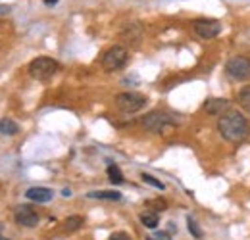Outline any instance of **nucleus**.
I'll return each mask as SVG.
<instances>
[{
    "label": "nucleus",
    "instance_id": "9",
    "mask_svg": "<svg viewBox=\"0 0 250 240\" xmlns=\"http://www.w3.org/2000/svg\"><path fill=\"white\" fill-rule=\"evenodd\" d=\"M25 198H29L31 202H37V204H46L54 198V192L46 186H31V188H27Z\"/></svg>",
    "mask_w": 250,
    "mask_h": 240
},
{
    "label": "nucleus",
    "instance_id": "10",
    "mask_svg": "<svg viewBox=\"0 0 250 240\" xmlns=\"http://www.w3.org/2000/svg\"><path fill=\"white\" fill-rule=\"evenodd\" d=\"M231 108V102L227 98H208L204 102V110L212 116H223Z\"/></svg>",
    "mask_w": 250,
    "mask_h": 240
},
{
    "label": "nucleus",
    "instance_id": "13",
    "mask_svg": "<svg viewBox=\"0 0 250 240\" xmlns=\"http://www.w3.org/2000/svg\"><path fill=\"white\" fill-rule=\"evenodd\" d=\"M20 133V125L14 120H2L0 121V135H8V137H14Z\"/></svg>",
    "mask_w": 250,
    "mask_h": 240
},
{
    "label": "nucleus",
    "instance_id": "18",
    "mask_svg": "<svg viewBox=\"0 0 250 240\" xmlns=\"http://www.w3.org/2000/svg\"><path fill=\"white\" fill-rule=\"evenodd\" d=\"M141 179L145 180L146 184H150V186H154V188H158V190H164V188H166L162 180H158L156 177H152V175H148V173H141Z\"/></svg>",
    "mask_w": 250,
    "mask_h": 240
},
{
    "label": "nucleus",
    "instance_id": "1",
    "mask_svg": "<svg viewBox=\"0 0 250 240\" xmlns=\"http://www.w3.org/2000/svg\"><path fill=\"white\" fill-rule=\"evenodd\" d=\"M218 131L227 142L239 144L249 139L250 123L241 112H227L218 120Z\"/></svg>",
    "mask_w": 250,
    "mask_h": 240
},
{
    "label": "nucleus",
    "instance_id": "24",
    "mask_svg": "<svg viewBox=\"0 0 250 240\" xmlns=\"http://www.w3.org/2000/svg\"><path fill=\"white\" fill-rule=\"evenodd\" d=\"M0 240H10V239H4V237H0Z\"/></svg>",
    "mask_w": 250,
    "mask_h": 240
},
{
    "label": "nucleus",
    "instance_id": "22",
    "mask_svg": "<svg viewBox=\"0 0 250 240\" xmlns=\"http://www.w3.org/2000/svg\"><path fill=\"white\" fill-rule=\"evenodd\" d=\"M10 10H12L10 6H0V16H2V14H8Z\"/></svg>",
    "mask_w": 250,
    "mask_h": 240
},
{
    "label": "nucleus",
    "instance_id": "7",
    "mask_svg": "<svg viewBox=\"0 0 250 240\" xmlns=\"http://www.w3.org/2000/svg\"><path fill=\"white\" fill-rule=\"evenodd\" d=\"M192 29L200 39H214L221 33V23L218 20H196L192 23Z\"/></svg>",
    "mask_w": 250,
    "mask_h": 240
},
{
    "label": "nucleus",
    "instance_id": "19",
    "mask_svg": "<svg viewBox=\"0 0 250 240\" xmlns=\"http://www.w3.org/2000/svg\"><path fill=\"white\" fill-rule=\"evenodd\" d=\"M187 225H188V233H190L194 239H202V231H200V227L196 225V221H194L192 217H187Z\"/></svg>",
    "mask_w": 250,
    "mask_h": 240
},
{
    "label": "nucleus",
    "instance_id": "12",
    "mask_svg": "<svg viewBox=\"0 0 250 240\" xmlns=\"http://www.w3.org/2000/svg\"><path fill=\"white\" fill-rule=\"evenodd\" d=\"M89 198H96V200H110V202H120L122 194L118 190H94L87 194Z\"/></svg>",
    "mask_w": 250,
    "mask_h": 240
},
{
    "label": "nucleus",
    "instance_id": "4",
    "mask_svg": "<svg viewBox=\"0 0 250 240\" xmlns=\"http://www.w3.org/2000/svg\"><path fill=\"white\" fill-rule=\"evenodd\" d=\"M127 60H129L127 48L122 46V44H116V46H112V48H108V50L104 52L100 63H102L104 71H118V69L125 67Z\"/></svg>",
    "mask_w": 250,
    "mask_h": 240
},
{
    "label": "nucleus",
    "instance_id": "20",
    "mask_svg": "<svg viewBox=\"0 0 250 240\" xmlns=\"http://www.w3.org/2000/svg\"><path fill=\"white\" fill-rule=\"evenodd\" d=\"M146 206H148V208H152V210H154V213H158V211H164L166 208H167L166 200H160V198H158V200H148V202H146Z\"/></svg>",
    "mask_w": 250,
    "mask_h": 240
},
{
    "label": "nucleus",
    "instance_id": "6",
    "mask_svg": "<svg viewBox=\"0 0 250 240\" xmlns=\"http://www.w3.org/2000/svg\"><path fill=\"white\" fill-rule=\"evenodd\" d=\"M225 73L233 81H247L250 79V58L249 56H233L225 63Z\"/></svg>",
    "mask_w": 250,
    "mask_h": 240
},
{
    "label": "nucleus",
    "instance_id": "15",
    "mask_svg": "<svg viewBox=\"0 0 250 240\" xmlns=\"http://www.w3.org/2000/svg\"><path fill=\"white\" fill-rule=\"evenodd\" d=\"M141 223L146 227V229H156L158 223H160V217L154 211H146V213H141Z\"/></svg>",
    "mask_w": 250,
    "mask_h": 240
},
{
    "label": "nucleus",
    "instance_id": "21",
    "mask_svg": "<svg viewBox=\"0 0 250 240\" xmlns=\"http://www.w3.org/2000/svg\"><path fill=\"white\" fill-rule=\"evenodd\" d=\"M108 240H131V237L127 233H114Z\"/></svg>",
    "mask_w": 250,
    "mask_h": 240
},
{
    "label": "nucleus",
    "instance_id": "5",
    "mask_svg": "<svg viewBox=\"0 0 250 240\" xmlns=\"http://www.w3.org/2000/svg\"><path fill=\"white\" fill-rule=\"evenodd\" d=\"M146 96L141 92H120L116 96V106L124 112V114H135L139 110H143L146 106Z\"/></svg>",
    "mask_w": 250,
    "mask_h": 240
},
{
    "label": "nucleus",
    "instance_id": "16",
    "mask_svg": "<svg viewBox=\"0 0 250 240\" xmlns=\"http://www.w3.org/2000/svg\"><path fill=\"white\" fill-rule=\"evenodd\" d=\"M108 179L112 180L114 184H122L124 182V173H122V169L116 163H110L108 165Z\"/></svg>",
    "mask_w": 250,
    "mask_h": 240
},
{
    "label": "nucleus",
    "instance_id": "8",
    "mask_svg": "<svg viewBox=\"0 0 250 240\" xmlns=\"http://www.w3.org/2000/svg\"><path fill=\"white\" fill-rule=\"evenodd\" d=\"M14 219L20 227H25V229H33L39 225V213L33 210L31 206H20L14 211Z\"/></svg>",
    "mask_w": 250,
    "mask_h": 240
},
{
    "label": "nucleus",
    "instance_id": "2",
    "mask_svg": "<svg viewBox=\"0 0 250 240\" xmlns=\"http://www.w3.org/2000/svg\"><path fill=\"white\" fill-rule=\"evenodd\" d=\"M177 125H179V120L175 116L162 112V110H154L143 118V127L152 131V133H158V135H167Z\"/></svg>",
    "mask_w": 250,
    "mask_h": 240
},
{
    "label": "nucleus",
    "instance_id": "17",
    "mask_svg": "<svg viewBox=\"0 0 250 240\" xmlns=\"http://www.w3.org/2000/svg\"><path fill=\"white\" fill-rule=\"evenodd\" d=\"M237 100H239L241 108H243L245 112H249V114H250V87H245V89L239 90Z\"/></svg>",
    "mask_w": 250,
    "mask_h": 240
},
{
    "label": "nucleus",
    "instance_id": "23",
    "mask_svg": "<svg viewBox=\"0 0 250 240\" xmlns=\"http://www.w3.org/2000/svg\"><path fill=\"white\" fill-rule=\"evenodd\" d=\"M46 6H54V4H58V0H42Z\"/></svg>",
    "mask_w": 250,
    "mask_h": 240
},
{
    "label": "nucleus",
    "instance_id": "25",
    "mask_svg": "<svg viewBox=\"0 0 250 240\" xmlns=\"http://www.w3.org/2000/svg\"><path fill=\"white\" fill-rule=\"evenodd\" d=\"M146 240H154V239H146Z\"/></svg>",
    "mask_w": 250,
    "mask_h": 240
},
{
    "label": "nucleus",
    "instance_id": "3",
    "mask_svg": "<svg viewBox=\"0 0 250 240\" xmlns=\"http://www.w3.org/2000/svg\"><path fill=\"white\" fill-rule=\"evenodd\" d=\"M60 71V63L48 56H41V58H35L29 63V75L37 81H48L52 79L56 73Z\"/></svg>",
    "mask_w": 250,
    "mask_h": 240
},
{
    "label": "nucleus",
    "instance_id": "14",
    "mask_svg": "<svg viewBox=\"0 0 250 240\" xmlns=\"http://www.w3.org/2000/svg\"><path fill=\"white\" fill-rule=\"evenodd\" d=\"M83 225V217L81 215H71L63 221V231L65 233H73V231H79Z\"/></svg>",
    "mask_w": 250,
    "mask_h": 240
},
{
    "label": "nucleus",
    "instance_id": "11",
    "mask_svg": "<svg viewBox=\"0 0 250 240\" xmlns=\"http://www.w3.org/2000/svg\"><path fill=\"white\" fill-rule=\"evenodd\" d=\"M122 37H124L127 42H139L141 40V37H143V27H141V23H129V25H125V29L122 31Z\"/></svg>",
    "mask_w": 250,
    "mask_h": 240
}]
</instances>
